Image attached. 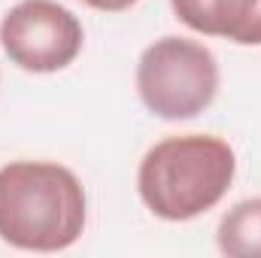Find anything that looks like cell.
Listing matches in <instances>:
<instances>
[{"instance_id":"3957f363","label":"cell","mask_w":261,"mask_h":258,"mask_svg":"<svg viewBox=\"0 0 261 258\" xmlns=\"http://www.w3.org/2000/svg\"><path fill=\"white\" fill-rule=\"evenodd\" d=\"M219 91L216 55L189 37H161L137 61V94L143 107L164 119L182 122L200 116Z\"/></svg>"},{"instance_id":"8992f818","label":"cell","mask_w":261,"mask_h":258,"mask_svg":"<svg viewBox=\"0 0 261 258\" xmlns=\"http://www.w3.org/2000/svg\"><path fill=\"white\" fill-rule=\"evenodd\" d=\"M216 243L228 258H261V197L240 200L222 216Z\"/></svg>"},{"instance_id":"6da1fadb","label":"cell","mask_w":261,"mask_h":258,"mask_svg":"<svg viewBox=\"0 0 261 258\" xmlns=\"http://www.w3.org/2000/svg\"><path fill=\"white\" fill-rule=\"evenodd\" d=\"M88 200L79 176L58 161L0 167V240L24 252L70 249L85 231Z\"/></svg>"},{"instance_id":"277c9868","label":"cell","mask_w":261,"mask_h":258,"mask_svg":"<svg viewBox=\"0 0 261 258\" xmlns=\"http://www.w3.org/2000/svg\"><path fill=\"white\" fill-rule=\"evenodd\" d=\"M82 21L55 0H21L0 21L6 58L28 73H58L82 52Z\"/></svg>"},{"instance_id":"7a4b0ae2","label":"cell","mask_w":261,"mask_h":258,"mask_svg":"<svg viewBox=\"0 0 261 258\" xmlns=\"http://www.w3.org/2000/svg\"><path fill=\"white\" fill-rule=\"evenodd\" d=\"M237 158L222 137L182 134L155 143L137 170L146 210L164 222H189L213 210L234 183Z\"/></svg>"},{"instance_id":"52a82bcc","label":"cell","mask_w":261,"mask_h":258,"mask_svg":"<svg viewBox=\"0 0 261 258\" xmlns=\"http://www.w3.org/2000/svg\"><path fill=\"white\" fill-rule=\"evenodd\" d=\"M82 3L91 6V9H100V12H125L140 0H82Z\"/></svg>"},{"instance_id":"5b68a950","label":"cell","mask_w":261,"mask_h":258,"mask_svg":"<svg viewBox=\"0 0 261 258\" xmlns=\"http://www.w3.org/2000/svg\"><path fill=\"white\" fill-rule=\"evenodd\" d=\"M170 6L195 34L261 46V0H170Z\"/></svg>"}]
</instances>
